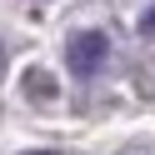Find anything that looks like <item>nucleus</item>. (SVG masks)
<instances>
[{
  "label": "nucleus",
  "mask_w": 155,
  "mask_h": 155,
  "mask_svg": "<svg viewBox=\"0 0 155 155\" xmlns=\"http://www.w3.org/2000/svg\"><path fill=\"white\" fill-rule=\"evenodd\" d=\"M140 30H145V35H155V10H145V20H140Z\"/></svg>",
  "instance_id": "obj_2"
},
{
  "label": "nucleus",
  "mask_w": 155,
  "mask_h": 155,
  "mask_svg": "<svg viewBox=\"0 0 155 155\" xmlns=\"http://www.w3.org/2000/svg\"><path fill=\"white\" fill-rule=\"evenodd\" d=\"M105 55H110V40H105L100 30H85V35L70 40V70L75 75H95L105 65Z\"/></svg>",
  "instance_id": "obj_1"
},
{
  "label": "nucleus",
  "mask_w": 155,
  "mask_h": 155,
  "mask_svg": "<svg viewBox=\"0 0 155 155\" xmlns=\"http://www.w3.org/2000/svg\"><path fill=\"white\" fill-rule=\"evenodd\" d=\"M0 75H5V50H0Z\"/></svg>",
  "instance_id": "obj_3"
},
{
  "label": "nucleus",
  "mask_w": 155,
  "mask_h": 155,
  "mask_svg": "<svg viewBox=\"0 0 155 155\" xmlns=\"http://www.w3.org/2000/svg\"><path fill=\"white\" fill-rule=\"evenodd\" d=\"M30 155H55V150H30Z\"/></svg>",
  "instance_id": "obj_4"
}]
</instances>
